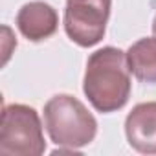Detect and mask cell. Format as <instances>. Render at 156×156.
<instances>
[{"label":"cell","mask_w":156,"mask_h":156,"mask_svg":"<svg viewBox=\"0 0 156 156\" xmlns=\"http://www.w3.org/2000/svg\"><path fill=\"white\" fill-rule=\"evenodd\" d=\"M130 88L132 81L127 51L114 46H105L88 57L83 92L98 112L110 114L121 110L129 103Z\"/></svg>","instance_id":"cell-1"},{"label":"cell","mask_w":156,"mask_h":156,"mask_svg":"<svg viewBox=\"0 0 156 156\" xmlns=\"http://www.w3.org/2000/svg\"><path fill=\"white\" fill-rule=\"evenodd\" d=\"M44 129L57 147L81 149L94 141L98 121L77 98L57 94L44 105Z\"/></svg>","instance_id":"cell-2"},{"label":"cell","mask_w":156,"mask_h":156,"mask_svg":"<svg viewBox=\"0 0 156 156\" xmlns=\"http://www.w3.org/2000/svg\"><path fill=\"white\" fill-rule=\"evenodd\" d=\"M44 151L46 140L37 110L22 103L4 105L0 121V154L41 156Z\"/></svg>","instance_id":"cell-3"},{"label":"cell","mask_w":156,"mask_h":156,"mask_svg":"<svg viewBox=\"0 0 156 156\" xmlns=\"http://www.w3.org/2000/svg\"><path fill=\"white\" fill-rule=\"evenodd\" d=\"M112 0H66L64 31L81 48L99 44L107 33Z\"/></svg>","instance_id":"cell-4"},{"label":"cell","mask_w":156,"mask_h":156,"mask_svg":"<svg viewBox=\"0 0 156 156\" xmlns=\"http://www.w3.org/2000/svg\"><path fill=\"white\" fill-rule=\"evenodd\" d=\"M129 145L141 154H156V101L138 103L125 119Z\"/></svg>","instance_id":"cell-5"},{"label":"cell","mask_w":156,"mask_h":156,"mask_svg":"<svg viewBox=\"0 0 156 156\" xmlns=\"http://www.w3.org/2000/svg\"><path fill=\"white\" fill-rule=\"evenodd\" d=\"M17 28L24 39L31 42H41L50 39L59 28V15L53 6L33 0L24 4L17 13Z\"/></svg>","instance_id":"cell-6"},{"label":"cell","mask_w":156,"mask_h":156,"mask_svg":"<svg viewBox=\"0 0 156 156\" xmlns=\"http://www.w3.org/2000/svg\"><path fill=\"white\" fill-rule=\"evenodd\" d=\"M127 62L130 73L138 81L156 85V37L136 41L127 50Z\"/></svg>","instance_id":"cell-7"},{"label":"cell","mask_w":156,"mask_h":156,"mask_svg":"<svg viewBox=\"0 0 156 156\" xmlns=\"http://www.w3.org/2000/svg\"><path fill=\"white\" fill-rule=\"evenodd\" d=\"M152 33H154V37H156V17H154V20H152Z\"/></svg>","instance_id":"cell-8"}]
</instances>
